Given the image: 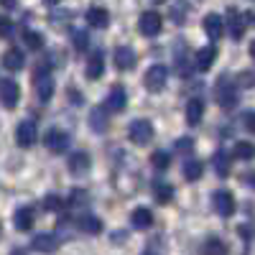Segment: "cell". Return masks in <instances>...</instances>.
Segmentation results:
<instances>
[{"label": "cell", "mask_w": 255, "mask_h": 255, "mask_svg": "<svg viewBox=\"0 0 255 255\" xmlns=\"http://www.w3.org/2000/svg\"><path fill=\"white\" fill-rule=\"evenodd\" d=\"M33 84H36V95H38L41 102H49L54 97V77H51L46 64H41V67L33 72Z\"/></svg>", "instance_id": "obj_1"}, {"label": "cell", "mask_w": 255, "mask_h": 255, "mask_svg": "<svg viewBox=\"0 0 255 255\" xmlns=\"http://www.w3.org/2000/svg\"><path fill=\"white\" fill-rule=\"evenodd\" d=\"M217 102L222 110H235L238 108V87H232V82L225 77H220L217 82Z\"/></svg>", "instance_id": "obj_2"}, {"label": "cell", "mask_w": 255, "mask_h": 255, "mask_svg": "<svg viewBox=\"0 0 255 255\" xmlns=\"http://www.w3.org/2000/svg\"><path fill=\"white\" fill-rule=\"evenodd\" d=\"M128 138H130L135 145H145L153 140V125L151 120H133L130 128H128Z\"/></svg>", "instance_id": "obj_3"}, {"label": "cell", "mask_w": 255, "mask_h": 255, "mask_svg": "<svg viewBox=\"0 0 255 255\" xmlns=\"http://www.w3.org/2000/svg\"><path fill=\"white\" fill-rule=\"evenodd\" d=\"M166 79H168V69L163 67V64H153V67L145 72V77H143L148 92H161L166 87Z\"/></svg>", "instance_id": "obj_4"}, {"label": "cell", "mask_w": 255, "mask_h": 255, "mask_svg": "<svg viewBox=\"0 0 255 255\" xmlns=\"http://www.w3.org/2000/svg\"><path fill=\"white\" fill-rule=\"evenodd\" d=\"M161 26H163V20H161V13H156V10H145L138 18V31L143 36H148V38L158 36L161 33Z\"/></svg>", "instance_id": "obj_5"}, {"label": "cell", "mask_w": 255, "mask_h": 255, "mask_svg": "<svg viewBox=\"0 0 255 255\" xmlns=\"http://www.w3.org/2000/svg\"><path fill=\"white\" fill-rule=\"evenodd\" d=\"M36 138H38V128H36L33 120L18 123V128H15V143H18L20 148H31V145L36 143Z\"/></svg>", "instance_id": "obj_6"}, {"label": "cell", "mask_w": 255, "mask_h": 255, "mask_svg": "<svg viewBox=\"0 0 255 255\" xmlns=\"http://www.w3.org/2000/svg\"><path fill=\"white\" fill-rule=\"evenodd\" d=\"M212 202H215V212L220 217H232V215H235V197H232L230 191L220 189Z\"/></svg>", "instance_id": "obj_7"}, {"label": "cell", "mask_w": 255, "mask_h": 255, "mask_svg": "<svg viewBox=\"0 0 255 255\" xmlns=\"http://www.w3.org/2000/svg\"><path fill=\"white\" fill-rule=\"evenodd\" d=\"M125 105H128V92H125V87L115 84V87L110 90V95H108V100H105V110L108 113H123Z\"/></svg>", "instance_id": "obj_8"}, {"label": "cell", "mask_w": 255, "mask_h": 255, "mask_svg": "<svg viewBox=\"0 0 255 255\" xmlns=\"http://www.w3.org/2000/svg\"><path fill=\"white\" fill-rule=\"evenodd\" d=\"M46 148L51 153H64L69 148V133H64L61 128H54L46 135Z\"/></svg>", "instance_id": "obj_9"}, {"label": "cell", "mask_w": 255, "mask_h": 255, "mask_svg": "<svg viewBox=\"0 0 255 255\" xmlns=\"http://www.w3.org/2000/svg\"><path fill=\"white\" fill-rule=\"evenodd\" d=\"M202 26H204V33H207L212 41H217V38L225 33V20H222V15H217V13H209V15H204Z\"/></svg>", "instance_id": "obj_10"}, {"label": "cell", "mask_w": 255, "mask_h": 255, "mask_svg": "<svg viewBox=\"0 0 255 255\" xmlns=\"http://www.w3.org/2000/svg\"><path fill=\"white\" fill-rule=\"evenodd\" d=\"M31 248H33L36 253L51 255V253H56V248H59V240H56L54 235H49V232H41V235H36V238L31 240Z\"/></svg>", "instance_id": "obj_11"}, {"label": "cell", "mask_w": 255, "mask_h": 255, "mask_svg": "<svg viewBox=\"0 0 255 255\" xmlns=\"http://www.w3.org/2000/svg\"><path fill=\"white\" fill-rule=\"evenodd\" d=\"M0 92H3V108L5 110H13L18 105V97H20V90L18 84L13 79H3V84H0Z\"/></svg>", "instance_id": "obj_12"}, {"label": "cell", "mask_w": 255, "mask_h": 255, "mask_svg": "<svg viewBox=\"0 0 255 255\" xmlns=\"http://www.w3.org/2000/svg\"><path fill=\"white\" fill-rule=\"evenodd\" d=\"M115 67L120 72H130L135 67V51L130 46H118L115 49Z\"/></svg>", "instance_id": "obj_13"}, {"label": "cell", "mask_w": 255, "mask_h": 255, "mask_svg": "<svg viewBox=\"0 0 255 255\" xmlns=\"http://www.w3.org/2000/svg\"><path fill=\"white\" fill-rule=\"evenodd\" d=\"M33 220H36L33 207H20V209H15V215H13V225H15L20 232L33 230Z\"/></svg>", "instance_id": "obj_14"}, {"label": "cell", "mask_w": 255, "mask_h": 255, "mask_svg": "<svg viewBox=\"0 0 255 255\" xmlns=\"http://www.w3.org/2000/svg\"><path fill=\"white\" fill-rule=\"evenodd\" d=\"M105 72V56L102 51H92L90 59H87V69H84V74H87V79H100Z\"/></svg>", "instance_id": "obj_15"}, {"label": "cell", "mask_w": 255, "mask_h": 255, "mask_svg": "<svg viewBox=\"0 0 255 255\" xmlns=\"http://www.w3.org/2000/svg\"><path fill=\"white\" fill-rule=\"evenodd\" d=\"M84 18H87V23H90L92 28H108V26H110V13L105 10V8H100V5L90 8Z\"/></svg>", "instance_id": "obj_16"}, {"label": "cell", "mask_w": 255, "mask_h": 255, "mask_svg": "<svg viewBox=\"0 0 255 255\" xmlns=\"http://www.w3.org/2000/svg\"><path fill=\"white\" fill-rule=\"evenodd\" d=\"M67 166H69V171H72L74 176L87 174V168H90V153H87V151H77V153H72Z\"/></svg>", "instance_id": "obj_17"}, {"label": "cell", "mask_w": 255, "mask_h": 255, "mask_svg": "<svg viewBox=\"0 0 255 255\" xmlns=\"http://www.w3.org/2000/svg\"><path fill=\"white\" fill-rule=\"evenodd\" d=\"M108 120H110V113L105 110V105H102V108H95L90 113V128H92V133H105V130H108Z\"/></svg>", "instance_id": "obj_18"}, {"label": "cell", "mask_w": 255, "mask_h": 255, "mask_svg": "<svg viewBox=\"0 0 255 255\" xmlns=\"http://www.w3.org/2000/svg\"><path fill=\"white\" fill-rule=\"evenodd\" d=\"M202 115H204V102L199 97H191L186 102V123L189 125H199L202 123Z\"/></svg>", "instance_id": "obj_19"}, {"label": "cell", "mask_w": 255, "mask_h": 255, "mask_svg": "<svg viewBox=\"0 0 255 255\" xmlns=\"http://www.w3.org/2000/svg\"><path fill=\"white\" fill-rule=\"evenodd\" d=\"M77 227L82 232H87V235H97V232H102V220L84 212V215H79V220H77Z\"/></svg>", "instance_id": "obj_20"}, {"label": "cell", "mask_w": 255, "mask_h": 255, "mask_svg": "<svg viewBox=\"0 0 255 255\" xmlns=\"http://www.w3.org/2000/svg\"><path fill=\"white\" fill-rule=\"evenodd\" d=\"M23 51H18V49H8L3 54V67L8 72H18V69H23Z\"/></svg>", "instance_id": "obj_21"}, {"label": "cell", "mask_w": 255, "mask_h": 255, "mask_svg": "<svg viewBox=\"0 0 255 255\" xmlns=\"http://www.w3.org/2000/svg\"><path fill=\"white\" fill-rule=\"evenodd\" d=\"M130 222H133V227H138V230L151 227V225H153V212L148 209V207H138V209H133Z\"/></svg>", "instance_id": "obj_22"}, {"label": "cell", "mask_w": 255, "mask_h": 255, "mask_svg": "<svg viewBox=\"0 0 255 255\" xmlns=\"http://www.w3.org/2000/svg\"><path fill=\"white\" fill-rule=\"evenodd\" d=\"M215 59H217V49H215V46H204V49L197 54V69H199V72H209L212 64H215Z\"/></svg>", "instance_id": "obj_23"}, {"label": "cell", "mask_w": 255, "mask_h": 255, "mask_svg": "<svg viewBox=\"0 0 255 255\" xmlns=\"http://www.w3.org/2000/svg\"><path fill=\"white\" fill-rule=\"evenodd\" d=\"M212 166H215L217 176H230V153L227 151H217L215 156H212Z\"/></svg>", "instance_id": "obj_24"}, {"label": "cell", "mask_w": 255, "mask_h": 255, "mask_svg": "<svg viewBox=\"0 0 255 255\" xmlns=\"http://www.w3.org/2000/svg\"><path fill=\"white\" fill-rule=\"evenodd\" d=\"M202 171H204L202 161H186V163H184V179H186V181L202 179Z\"/></svg>", "instance_id": "obj_25"}, {"label": "cell", "mask_w": 255, "mask_h": 255, "mask_svg": "<svg viewBox=\"0 0 255 255\" xmlns=\"http://www.w3.org/2000/svg\"><path fill=\"white\" fill-rule=\"evenodd\" d=\"M232 156H235V158H240V161H250V158L255 156V145H253V143H245V140H240V143L235 145V151H232Z\"/></svg>", "instance_id": "obj_26"}, {"label": "cell", "mask_w": 255, "mask_h": 255, "mask_svg": "<svg viewBox=\"0 0 255 255\" xmlns=\"http://www.w3.org/2000/svg\"><path fill=\"white\" fill-rule=\"evenodd\" d=\"M202 255H227V248H225V243L222 240H207L204 243V248H202Z\"/></svg>", "instance_id": "obj_27"}, {"label": "cell", "mask_w": 255, "mask_h": 255, "mask_svg": "<svg viewBox=\"0 0 255 255\" xmlns=\"http://www.w3.org/2000/svg\"><path fill=\"white\" fill-rule=\"evenodd\" d=\"M243 18L245 15H238L235 10H230V33H232V38H240L243 36V31H245Z\"/></svg>", "instance_id": "obj_28"}, {"label": "cell", "mask_w": 255, "mask_h": 255, "mask_svg": "<svg viewBox=\"0 0 255 255\" xmlns=\"http://www.w3.org/2000/svg\"><path fill=\"white\" fill-rule=\"evenodd\" d=\"M153 197H156V202L168 204V202L174 199V189L168 186V184H158V186H156V191H153Z\"/></svg>", "instance_id": "obj_29"}, {"label": "cell", "mask_w": 255, "mask_h": 255, "mask_svg": "<svg viewBox=\"0 0 255 255\" xmlns=\"http://www.w3.org/2000/svg\"><path fill=\"white\" fill-rule=\"evenodd\" d=\"M23 41H26V46L33 49V51H38L41 46H44V36L36 33V31H23Z\"/></svg>", "instance_id": "obj_30"}, {"label": "cell", "mask_w": 255, "mask_h": 255, "mask_svg": "<svg viewBox=\"0 0 255 255\" xmlns=\"http://www.w3.org/2000/svg\"><path fill=\"white\" fill-rule=\"evenodd\" d=\"M168 161H171V158H168V153H163V151H153L151 153V166L156 168V171H166Z\"/></svg>", "instance_id": "obj_31"}, {"label": "cell", "mask_w": 255, "mask_h": 255, "mask_svg": "<svg viewBox=\"0 0 255 255\" xmlns=\"http://www.w3.org/2000/svg\"><path fill=\"white\" fill-rule=\"evenodd\" d=\"M189 15V3H174V8H171V18L176 20V23H184V18Z\"/></svg>", "instance_id": "obj_32"}, {"label": "cell", "mask_w": 255, "mask_h": 255, "mask_svg": "<svg viewBox=\"0 0 255 255\" xmlns=\"http://www.w3.org/2000/svg\"><path fill=\"white\" fill-rule=\"evenodd\" d=\"M64 207V202L56 197V194H49V197H44V209L46 212H59Z\"/></svg>", "instance_id": "obj_33"}, {"label": "cell", "mask_w": 255, "mask_h": 255, "mask_svg": "<svg viewBox=\"0 0 255 255\" xmlns=\"http://www.w3.org/2000/svg\"><path fill=\"white\" fill-rule=\"evenodd\" d=\"M191 148H194V138L186 135V138H179V140H176V151H179V153H189Z\"/></svg>", "instance_id": "obj_34"}, {"label": "cell", "mask_w": 255, "mask_h": 255, "mask_svg": "<svg viewBox=\"0 0 255 255\" xmlns=\"http://www.w3.org/2000/svg\"><path fill=\"white\" fill-rule=\"evenodd\" d=\"M74 46H77V51H84V49H87V33L77 31V33H74Z\"/></svg>", "instance_id": "obj_35"}, {"label": "cell", "mask_w": 255, "mask_h": 255, "mask_svg": "<svg viewBox=\"0 0 255 255\" xmlns=\"http://www.w3.org/2000/svg\"><path fill=\"white\" fill-rule=\"evenodd\" d=\"M245 128H248L250 133H255V113H248L245 115Z\"/></svg>", "instance_id": "obj_36"}, {"label": "cell", "mask_w": 255, "mask_h": 255, "mask_svg": "<svg viewBox=\"0 0 255 255\" xmlns=\"http://www.w3.org/2000/svg\"><path fill=\"white\" fill-rule=\"evenodd\" d=\"M10 31H13V23H10L8 18H3V38H8V36H10Z\"/></svg>", "instance_id": "obj_37"}, {"label": "cell", "mask_w": 255, "mask_h": 255, "mask_svg": "<svg viewBox=\"0 0 255 255\" xmlns=\"http://www.w3.org/2000/svg\"><path fill=\"white\" fill-rule=\"evenodd\" d=\"M3 8H5V10H10V8H15V0H3Z\"/></svg>", "instance_id": "obj_38"}, {"label": "cell", "mask_w": 255, "mask_h": 255, "mask_svg": "<svg viewBox=\"0 0 255 255\" xmlns=\"http://www.w3.org/2000/svg\"><path fill=\"white\" fill-rule=\"evenodd\" d=\"M46 5H56V3H61V0H44Z\"/></svg>", "instance_id": "obj_39"}, {"label": "cell", "mask_w": 255, "mask_h": 255, "mask_svg": "<svg viewBox=\"0 0 255 255\" xmlns=\"http://www.w3.org/2000/svg\"><path fill=\"white\" fill-rule=\"evenodd\" d=\"M250 56L255 59V41H253V44H250Z\"/></svg>", "instance_id": "obj_40"}, {"label": "cell", "mask_w": 255, "mask_h": 255, "mask_svg": "<svg viewBox=\"0 0 255 255\" xmlns=\"http://www.w3.org/2000/svg\"><path fill=\"white\" fill-rule=\"evenodd\" d=\"M140 255H156L153 250H145V253H140Z\"/></svg>", "instance_id": "obj_41"}, {"label": "cell", "mask_w": 255, "mask_h": 255, "mask_svg": "<svg viewBox=\"0 0 255 255\" xmlns=\"http://www.w3.org/2000/svg\"><path fill=\"white\" fill-rule=\"evenodd\" d=\"M250 184H253V189H255V174H253V176H250Z\"/></svg>", "instance_id": "obj_42"}, {"label": "cell", "mask_w": 255, "mask_h": 255, "mask_svg": "<svg viewBox=\"0 0 255 255\" xmlns=\"http://www.w3.org/2000/svg\"><path fill=\"white\" fill-rule=\"evenodd\" d=\"M13 255H26V253H23V250H15V253H13Z\"/></svg>", "instance_id": "obj_43"}]
</instances>
